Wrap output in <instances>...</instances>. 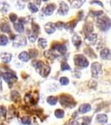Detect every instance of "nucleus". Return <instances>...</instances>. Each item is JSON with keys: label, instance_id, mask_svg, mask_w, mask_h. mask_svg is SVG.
<instances>
[{"label": "nucleus", "instance_id": "obj_3", "mask_svg": "<svg viewBox=\"0 0 111 125\" xmlns=\"http://www.w3.org/2000/svg\"><path fill=\"white\" fill-rule=\"evenodd\" d=\"M60 103H61L62 105L68 107V108H74L75 104L72 100V98L68 96H61L60 98Z\"/></svg>", "mask_w": 111, "mask_h": 125}, {"label": "nucleus", "instance_id": "obj_32", "mask_svg": "<svg viewBox=\"0 0 111 125\" xmlns=\"http://www.w3.org/2000/svg\"><path fill=\"white\" fill-rule=\"evenodd\" d=\"M22 123L23 124H25V125H29V124H31V118H29V117H25L22 119Z\"/></svg>", "mask_w": 111, "mask_h": 125}, {"label": "nucleus", "instance_id": "obj_23", "mask_svg": "<svg viewBox=\"0 0 111 125\" xmlns=\"http://www.w3.org/2000/svg\"><path fill=\"white\" fill-rule=\"evenodd\" d=\"M8 42H9V39H8L7 36L4 35V34H1L0 35V45L2 46L7 45Z\"/></svg>", "mask_w": 111, "mask_h": 125}, {"label": "nucleus", "instance_id": "obj_4", "mask_svg": "<svg viewBox=\"0 0 111 125\" xmlns=\"http://www.w3.org/2000/svg\"><path fill=\"white\" fill-rule=\"evenodd\" d=\"M102 71V67L101 64L99 63V62H94L91 65V73H92V76L94 78H97Z\"/></svg>", "mask_w": 111, "mask_h": 125}, {"label": "nucleus", "instance_id": "obj_37", "mask_svg": "<svg viewBox=\"0 0 111 125\" xmlns=\"http://www.w3.org/2000/svg\"><path fill=\"white\" fill-rule=\"evenodd\" d=\"M30 53H32L31 57L34 58V57H36V56L38 55V51H37V50H35V49H32V50H30Z\"/></svg>", "mask_w": 111, "mask_h": 125}, {"label": "nucleus", "instance_id": "obj_6", "mask_svg": "<svg viewBox=\"0 0 111 125\" xmlns=\"http://www.w3.org/2000/svg\"><path fill=\"white\" fill-rule=\"evenodd\" d=\"M68 6L64 2L59 3V9L58 10V13L59 15H66L68 12Z\"/></svg>", "mask_w": 111, "mask_h": 125}, {"label": "nucleus", "instance_id": "obj_5", "mask_svg": "<svg viewBox=\"0 0 111 125\" xmlns=\"http://www.w3.org/2000/svg\"><path fill=\"white\" fill-rule=\"evenodd\" d=\"M27 44V41H26V38L24 36H17L16 39H13V47L18 48V47H22V46H24Z\"/></svg>", "mask_w": 111, "mask_h": 125}, {"label": "nucleus", "instance_id": "obj_29", "mask_svg": "<svg viewBox=\"0 0 111 125\" xmlns=\"http://www.w3.org/2000/svg\"><path fill=\"white\" fill-rule=\"evenodd\" d=\"M44 62H41V61H38V60H36V61L33 62V66L34 68H36V69H39L40 67H42V66L44 65Z\"/></svg>", "mask_w": 111, "mask_h": 125}, {"label": "nucleus", "instance_id": "obj_39", "mask_svg": "<svg viewBox=\"0 0 111 125\" xmlns=\"http://www.w3.org/2000/svg\"><path fill=\"white\" fill-rule=\"evenodd\" d=\"M92 14L94 16H100L103 14V12L102 11H98V12H92Z\"/></svg>", "mask_w": 111, "mask_h": 125}, {"label": "nucleus", "instance_id": "obj_42", "mask_svg": "<svg viewBox=\"0 0 111 125\" xmlns=\"http://www.w3.org/2000/svg\"><path fill=\"white\" fill-rule=\"evenodd\" d=\"M43 1H44V2H47V1H48V0H43Z\"/></svg>", "mask_w": 111, "mask_h": 125}, {"label": "nucleus", "instance_id": "obj_34", "mask_svg": "<svg viewBox=\"0 0 111 125\" xmlns=\"http://www.w3.org/2000/svg\"><path fill=\"white\" fill-rule=\"evenodd\" d=\"M32 29H33V31L34 33H38V32H39V25H38V24H36V23H33V27H32ZM38 34H39V33H38Z\"/></svg>", "mask_w": 111, "mask_h": 125}, {"label": "nucleus", "instance_id": "obj_13", "mask_svg": "<svg viewBox=\"0 0 111 125\" xmlns=\"http://www.w3.org/2000/svg\"><path fill=\"white\" fill-rule=\"evenodd\" d=\"M91 110V105H89V104H83L79 107V108H78V112L80 113V114H86V113L89 112V111Z\"/></svg>", "mask_w": 111, "mask_h": 125}, {"label": "nucleus", "instance_id": "obj_7", "mask_svg": "<svg viewBox=\"0 0 111 125\" xmlns=\"http://www.w3.org/2000/svg\"><path fill=\"white\" fill-rule=\"evenodd\" d=\"M54 9H55V4H54V3H50V4L44 7L43 9H42V11H43V13L45 15H51L52 13H54Z\"/></svg>", "mask_w": 111, "mask_h": 125}, {"label": "nucleus", "instance_id": "obj_15", "mask_svg": "<svg viewBox=\"0 0 111 125\" xmlns=\"http://www.w3.org/2000/svg\"><path fill=\"white\" fill-rule=\"evenodd\" d=\"M81 38H80L79 35H78V34H74V36H73V39H72V43L74 44L75 47H78V46L81 44Z\"/></svg>", "mask_w": 111, "mask_h": 125}, {"label": "nucleus", "instance_id": "obj_27", "mask_svg": "<svg viewBox=\"0 0 111 125\" xmlns=\"http://www.w3.org/2000/svg\"><path fill=\"white\" fill-rule=\"evenodd\" d=\"M28 7H29V9L32 12V13H37V12L39 11V8H38L37 6H36V5L34 4V3H29Z\"/></svg>", "mask_w": 111, "mask_h": 125}, {"label": "nucleus", "instance_id": "obj_24", "mask_svg": "<svg viewBox=\"0 0 111 125\" xmlns=\"http://www.w3.org/2000/svg\"><path fill=\"white\" fill-rule=\"evenodd\" d=\"M47 102L48 104H50V105H55V104H57L58 100H57V98H55V97L50 96L47 98Z\"/></svg>", "mask_w": 111, "mask_h": 125}, {"label": "nucleus", "instance_id": "obj_35", "mask_svg": "<svg viewBox=\"0 0 111 125\" xmlns=\"http://www.w3.org/2000/svg\"><path fill=\"white\" fill-rule=\"evenodd\" d=\"M9 18H10V19H11V21L13 22V23H14V22L17 20L18 19V17H17V15L15 14V13H11V14L9 15Z\"/></svg>", "mask_w": 111, "mask_h": 125}, {"label": "nucleus", "instance_id": "obj_30", "mask_svg": "<svg viewBox=\"0 0 111 125\" xmlns=\"http://www.w3.org/2000/svg\"><path fill=\"white\" fill-rule=\"evenodd\" d=\"M71 68L69 67V65L66 62H63L61 64V70L62 71H66V70H70Z\"/></svg>", "mask_w": 111, "mask_h": 125}, {"label": "nucleus", "instance_id": "obj_19", "mask_svg": "<svg viewBox=\"0 0 111 125\" xmlns=\"http://www.w3.org/2000/svg\"><path fill=\"white\" fill-rule=\"evenodd\" d=\"M29 58H30V56L29 55V53H28L27 52H22L19 55V59L23 62H29Z\"/></svg>", "mask_w": 111, "mask_h": 125}, {"label": "nucleus", "instance_id": "obj_40", "mask_svg": "<svg viewBox=\"0 0 111 125\" xmlns=\"http://www.w3.org/2000/svg\"><path fill=\"white\" fill-rule=\"evenodd\" d=\"M90 3H91V4H94V3H97V4H99V5L101 6V7H103V3H100V2H99V1H93Z\"/></svg>", "mask_w": 111, "mask_h": 125}, {"label": "nucleus", "instance_id": "obj_38", "mask_svg": "<svg viewBox=\"0 0 111 125\" xmlns=\"http://www.w3.org/2000/svg\"><path fill=\"white\" fill-rule=\"evenodd\" d=\"M90 122V118H89V117H85V118H84V125H87L89 124Z\"/></svg>", "mask_w": 111, "mask_h": 125}, {"label": "nucleus", "instance_id": "obj_20", "mask_svg": "<svg viewBox=\"0 0 111 125\" xmlns=\"http://www.w3.org/2000/svg\"><path fill=\"white\" fill-rule=\"evenodd\" d=\"M14 29L18 33H23V30H24V27H23V24L21 22H18V23H14Z\"/></svg>", "mask_w": 111, "mask_h": 125}, {"label": "nucleus", "instance_id": "obj_18", "mask_svg": "<svg viewBox=\"0 0 111 125\" xmlns=\"http://www.w3.org/2000/svg\"><path fill=\"white\" fill-rule=\"evenodd\" d=\"M0 57L4 62H9L12 59V54L9 53H2L0 54Z\"/></svg>", "mask_w": 111, "mask_h": 125}, {"label": "nucleus", "instance_id": "obj_21", "mask_svg": "<svg viewBox=\"0 0 111 125\" xmlns=\"http://www.w3.org/2000/svg\"><path fill=\"white\" fill-rule=\"evenodd\" d=\"M77 23H78V20H74V21H73V22H69V23L64 24V29H69V30L73 29H74V27L76 26Z\"/></svg>", "mask_w": 111, "mask_h": 125}, {"label": "nucleus", "instance_id": "obj_31", "mask_svg": "<svg viewBox=\"0 0 111 125\" xmlns=\"http://www.w3.org/2000/svg\"><path fill=\"white\" fill-rule=\"evenodd\" d=\"M60 83L62 84V85H68V83H69V80H68V78L66 77H62L61 78H60Z\"/></svg>", "mask_w": 111, "mask_h": 125}, {"label": "nucleus", "instance_id": "obj_41", "mask_svg": "<svg viewBox=\"0 0 111 125\" xmlns=\"http://www.w3.org/2000/svg\"><path fill=\"white\" fill-rule=\"evenodd\" d=\"M69 125H78V123L77 122V121H73Z\"/></svg>", "mask_w": 111, "mask_h": 125}, {"label": "nucleus", "instance_id": "obj_12", "mask_svg": "<svg viewBox=\"0 0 111 125\" xmlns=\"http://www.w3.org/2000/svg\"><path fill=\"white\" fill-rule=\"evenodd\" d=\"M96 39H97V34L96 33H89L87 35L85 39V41L87 42L89 44H93L96 42Z\"/></svg>", "mask_w": 111, "mask_h": 125}, {"label": "nucleus", "instance_id": "obj_11", "mask_svg": "<svg viewBox=\"0 0 111 125\" xmlns=\"http://www.w3.org/2000/svg\"><path fill=\"white\" fill-rule=\"evenodd\" d=\"M3 78L4 79L6 83H9L13 79H17L18 77L14 73H4L3 74Z\"/></svg>", "mask_w": 111, "mask_h": 125}, {"label": "nucleus", "instance_id": "obj_33", "mask_svg": "<svg viewBox=\"0 0 111 125\" xmlns=\"http://www.w3.org/2000/svg\"><path fill=\"white\" fill-rule=\"evenodd\" d=\"M29 41L32 42V43H33V42H35V40L37 39V33H34V34H30L29 36Z\"/></svg>", "mask_w": 111, "mask_h": 125}, {"label": "nucleus", "instance_id": "obj_36", "mask_svg": "<svg viewBox=\"0 0 111 125\" xmlns=\"http://www.w3.org/2000/svg\"><path fill=\"white\" fill-rule=\"evenodd\" d=\"M6 114V108L4 107H0V116H5Z\"/></svg>", "mask_w": 111, "mask_h": 125}, {"label": "nucleus", "instance_id": "obj_22", "mask_svg": "<svg viewBox=\"0 0 111 125\" xmlns=\"http://www.w3.org/2000/svg\"><path fill=\"white\" fill-rule=\"evenodd\" d=\"M0 29H1V31L3 32V33H10V32H11L9 25L6 23H2L1 25H0Z\"/></svg>", "mask_w": 111, "mask_h": 125}, {"label": "nucleus", "instance_id": "obj_1", "mask_svg": "<svg viewBox=\"0 0 111 125\" xmlns=\"http://www.w3.org/2000/svg\"><path fill=\"white\" fill-rule=\"evenodd\" d=\"M97 25H98L99 29L100 30H102V31H107L110 28V20L107 17L99 19L97 20Z\"/></svg>", "mask_w": 111, "mask_h": 125}, {"label": "nucleus", "instance_id": "obj_10", "mask_svg": "<svg viewBox=\"0 0 111 125\" xmlns=\"http://www.w3.org/2000/svg\"><path fill=\"white\" fill-rule=\"evenodd\" d=\"M53 49L56 50L57 52L60 53H66V50H67V48H66V46L64 45V44H61V43H56L54 44L53 46Z\"/></svg>", "mask_w": 111, "mask_h": 125}, {"label": "nucleus", "instance_id": "obj_9", "mask_svg": "<svg viewBox=\"0 0 111 125\" xmlns=\"http://www.w3.org/2000/svg\"><path fill=\"white\" fill-rule=\"evenodd\" d=\"M44 29H45V32L48 34H52L55 32L56 26H55V24H54L52 23H48L44 25Z\"/></svg>", "mask_w": 111, "mask_h": 125}, {"label": "nucleus", "instance_id": "obj_28", "mask_svg": "<svg viewBox=\"0 0 111 125\" xmlns=\"http://www.w3.org/2000/svg\"><path fill=\"white\" fill-rule=\"evenodd\" d=\"M55 117L58 118H63L64 117V111L62 109H58L55 111Z\"/></svg>", "mask_w": 111, "mask_h": 125}, {"label": "nucleus", "instance_id": "obj_14", "mask_svg": "<svg viewBox=\"0 0 111 125\" xmlns=\"http://www.w3.org/2000/svg\"><path fill=\"white\" fill-rule=\"evenodd\" d=\"M100 57L103 59H107L110 60V51L108 48H104L100 52Z\"/></svg>", "mask_w": 111, "mask_h": 125}, {"label": "nucleus", "instance_id": "obj_25", "mask_svg": "<svg viewBox=\"0 0 111 125\" xmlns=\"http://www.w3.org/2000/svg\"><path fill=\"white\" fill-rule=\"evenodd\" d=\"M84 33H85L86 34L91 33V32L93 31V26H92V24H90V23L86 24V25L84 26Z\"/></svg>", "mask_w": 111, "mask_h": 125}, {"label": "nucleus", "instance_id": "obj_17", "mask_svg": "<svg viewBox=\"0 0 111 125\" xmlns=\"http://www.w3.org/2000/svg\"><path fill=\"white\" fill-rule=\"evenodd\" d=\"M85 0H73L71 2V7L74 8V9H78L84 4Z\"/></svg>", "mask_w": 111, "mask_h": 125}, {"label": "nucleus", "instance_id": "obj_16", "mask_svg": "<svg viewBox=\"0 0 111 125\" xmlns=\"http://www.w3.org/2000/svg\"><path fill=\"white\" fill-rule=\"evenodd\" d=\"M97 122L100 123V124H105L108 121V117L106 114H98L96 116Z\"/></svg>", "mask_w": 111, "mask_h": 125}, {"label": "nucleus", "instance_id": "obj_26", "mask_svg": "<svg viewBox=\"0 0 111 125\" xmlns=\"http://www.w3.org/2000/svg\"><path fill=\"white\" fill-rule=\"evenodd\" d=\"M38 43H39V47H41L42 48H44L47 47V40H46L45 39H43V38H40V39H39V41H38Z\"/></svg>", "mask_w": 111, "mask_h": 125}, {"label": "nucleus", "instance_id": "obj_8", "mask_svg": "<svg viewBox=\"0 0 111 125\" xmlns=\"http://www.w3.org/2000/svg\"><path fill=\"white\" fill-rule=\"evenodd\" d=\"M37 71L41 74L43 77H47L50 73V67H48L47 65H44L42 67H40L39 69H37Z\"/></svg>", "mask_w": 111, "mask_h": 125}, {"label": "nucleus", "instance_id": "obj_2", "mask_svg": "<svg viewBox=\"0 0 111 125\" xmlns=\"http://www.w3.org/2000/svg\"><path fill=\"white\" fill-rule=\"evenodd\" d=\"M74 62H75L76 66L79 68H87L89 66V61L87 58L81 54L74 56Z\"/></svg>", "mask_w": 111, "mask_h": 125}]
</instances>
